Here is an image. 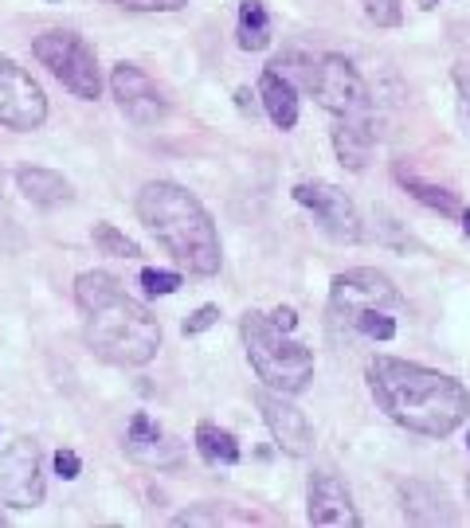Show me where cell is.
Segmentation results:
<instances>
[{"label": "cell", "instance_id": "cell-20", "mask_svg": "<svg viewBox=\"0 0 470 528\" xmlns=\"http://www.w3.org/2000/svg\"><path fill=\"white\" fill-rule=\"evenodd\" d=\"M396 180L420 200L427 208H435L439 216H455L459 212V200H455V192H447V188H439V184H431V180H420L416 173H408L404 165H396Z\"/></svg>", "mask_w": 470, "mask_h": 528}, {"label": "cell", "instance_id": "cell-28", "mask_svg": "<svg viewBox=\"0 0 470 528\" xmlns=\"http://www.w3.org/2000/svg\"><path fill=\"white\" fill-rule=\"evenodd\" d=\"M459 114H463V126L470 133V75L459 71Z\"/></svg>", "mask_w": 470, "mask_h": 528}, {"label": "cell", "instance_id": "cell-2", "mask_svg": "<svg viewBox=\"0 0 470 528\" xmlns=\"http://www.w3.org/2000/svg\"><path fill=\"white\" fill-rule=\"evenodd\" d=\"M75 302L87 313V345L94 356L118 368L149 364L161 349V325L149 309L134 302L110 274L87 270L75 282Z\"/></svg>", "mask_w": 470, "mask_h": 528}, {"label": "cell", "instance_id": "cell-8", "mask_svg": "<svg viewBox=\"0 0 470 528\" xmlns=\"http://www.w3.org/2000/svg\"><path fill=\"white\" fill-rule=\"evenodd\" d=\"M47 118L44 87L16 63L0 55V126L8 130H40Z\"/></svg>", "mask_w": 470, "mask_h": 528}, {"label": "cell", "instance_id": "cell-7", "mask_svg": "<svg viewBox=\"0 0 470 528\" xmlns=\"http://www.w3.org/2000/svg\"><path fill=\"white\" fill-rule=\"evenodd\" d=\"M306 87L326 110L341 114V118H365L369 114V87L345 55H322L318 63H310Z\"/></svg>", "mask_w": 470, "mask_h": 528}, {"label": "cell", "instance_id": "cell-6", "mask_svg": "<svg viewBox=\"0 0 470 528\" xmlns=\"http://www.w3.org/2000/svg\"><path fill=\"white\" fill-rule=\"evenodd\" d=\"M32 51H36V59H40L47 71L71 90L75 98H98L102 75H98V59H94V51L87 47L83 36L63 32V28H51L44 36H36Z\"/></svg>", "mask_w": 470, "mask_h": 528}, {"label": "cell", "instance_id": "cell-19", "mask_svg": "<svg viewBox=\"0 0 470 528\" xmlns=\"http://www.w3.org/2000/svg\"><path fill=\"white\" fill-rule=\"evenodd\" d=\"M271 44V16L263 0H243L239 4V47L243 51H263Z\"/></svg>", "mask_w": 470, "mask_h": 528}, {"label": "cell", "instance_id": "cell-31", "mask_svg": "<svg viewBox=\"0 0 470 528\" xmlns=\"http://www.w3.org/2000/svg\"><path fill=\"white\" fill-rule=\"evenodd\" d=\"M423 8H435V4H439V0H420Z\"/></svg>", "mask_w": 470, "mask_h": 528}, {"label": "cell", "instance_id": "cell-15", "mask_svg": "<svg viewBox=\"0 0 470 528\" xmlns=\"http://www.w3.org/2000/svg\"><path fill=\"white\" fill-rule=\"evenodd\" d=\"M259 98H263L267 118H271L279 130H294V122H298V90H294V83L282 75L275 63H271V67L263 71V79H259Z\"/></svg>", "mask_w": 470, "mask_h": 528}, {"label": "cell", "instance_id": "cell-24", "mask_svg": "<svg viewBox=\"0 0 470 528\" xmlns=\"http://www.w3.org/2000/svg\"><path fill=\"white\" fill-rule=\"evenodd\" d=\"M361 4H365V12H369L376 28H396L400 24V0H361Z\"/></svg>", "mask_w": 470, "mask_h": 528}, {"label": "cell", "instance_id": "cell-32", "mask_svg": "<svg viewBox=\"0 0 470 528\" xmlns=\"http://www.w3.org/2000/svg\"><path fill=\"white\" fill-rule=\"evenodd\" d=\"M467 446H470V435H467Z\"/></svg>", "mask_w": 470, "mask_h": 528}, {"label": "cell", "instance_id": "cell-14", "mask_svg": "<svg viewBox=\"0 0 470 528\" xmlns=\"http://www.w3.org/2000/svg\"><path fill=\"white\" fill-rule=\"evenodd\" d=\"M126 454H130L134 462H145V466H177V462H181V446H177V439H173L165 427H157L145 411H138V415L130 419Z\"/></svg>", "mask_w": 470, "mask_h": 528}, {"label": "cell", "instance_id": "cell-4", "mask_svg": "<svg viewBox=\"0 0 470 528\" xmlns=\"http://www.w3.org/2000/svg\"><path fill=\"white\" fill-rule=\"evenodd\" d=\"M329 313L345 329L373 337V341H392L396 337V317L404 313V298L392 286L388 274L373 266H357L333 278L329 290Z\"/></svg>", "mask_w": 470, "mask_h": 528}, {"label": "cell", "instance_id": "cell-30", "mask_svg": "<svg viewBox=\"0 0 470 528\" xmlns=\"http://www.w3.org/2000/svg\"><path fill=\"white\" fill-rule=\"evenodd\" d=\"M463 235H467V239H470V208H467V212H463Z\"/></svg>", "mask_w": 470, "mask_h": 528}, {"label": "cell", "instance_id": "cell-10", "mask_svg": "<svg viewBox=\"0 0 470 528\" xmlns=\"http://www.w3.org/2000/svg\"><path fill=\"white\" fill-rule=\"evenodd\" d=\"M294 200L302 208H310L318 223L326 227L337 243H357L361 239V220H357V208L353 200L337 188V184H326V180H302L294 184Z\"/></svg>", "mask_w": 470, "mask_h": 528}, {"label": "cell", "instance_id": "cell-12", "mask_svg": "<svg viewBox=\"0 0 470 528\" xmlns=\"http://www.w3.org/2000/svg\"><path fill=\"white\" fill-rule=\"evenodd\" d=\"M255 403H259V411H263L267 431L279 442V450H286L290 458L310 454V446H314V427H310V419H306L290 399H282V392H275V388H263V392L255 396Z\"/></svg>", "mask_w": 470, "mask_h": 528}, {"label": "cell", "instance_id": "cell-27", "mask_svg": "<svg viewBox=\"0 0 470 528\" xmlns=\"http://www.w3.org/2000/svg\"><path fill=\"white\" fill-rule=\"evenodd\" d=\"M79 470H83V462H79V454H75V450H59V454H55V474H59L63 482H75V478H79Z\"/></svg>", "mask_w": 470, "mask_h": 528}, {"label": "cell", "instance_id": "cell-23", "mask_svg": "<svg viewBox=\"0 0 470 528\" xmlns=\"http://www.w3.org/2000/svg\"><path fill=\"white\" fill-rule=\"evenodd\" d=\"M141 286H145V294H177L181 290V274H173V270H157V266H145L141 270Z\"/></svg>", "mask_w": 470, "mask_h": 528}, {"label": "cell", "instance_id": "cell-17", "mask_svg": "<svg viewBox=\"0 0 470 528\" xmlns=\"http://www.w3.org/2000/svg\"><path fill=\"white\" fill-rule=\"evenodd\" d=\"M16 180H20V192H24L32 204H44V208L71 196V184L59 173H51V169H20Z\"/></svg>", "mask_w": 470, "mask_h": 528}, {"label": "cell", "instance_id": "cell-29", "mask_svg": "<svg viewBox=\"0 0 470 528\" xmlns=\"http://www.w3.org/2000/svg\"><path fill=\"white\" fill-rule=\"evenodd\" d=\"M271 317H275V325H279V329H286V333L298 325V313H294V309H275Z\"/></svg>", "mask_w": 470, "mask_h": 528}, {"label": "cell", "instance_id": "cell-21", "mask_svg": "<svg viewBox=\"0 0 470 528\" xmlns=\"http://www.w3.org/2000/svg\"><path fill=\"white\" fill-rule=\"evenodd\" d=\"M173 525H255V517L251 513H235L232 505H196V509L181 513Z\"/></svg>", "mask_w": 470, "mask_h": 528}, {"label": "cell", "instance_id": "cell-26", "mask_svg": "<svg viewBox=\"0 0 470 528\" xmlns=\"http://www.w3.org/2000/svg\"><path fill=\"white\" fill-rule=\"evenodd\" d=\"M216 321H220V309H216V306H200V309H196V313H192V317L185 321V333H188V337H196V333L212 329Z\"/></svg>", "mask_w": 470, "mask_h": 528}, {"label": "cell", "instance_id": "cell-33", "mask_svg": "<svg viewBox=\"0 0 470 528\" xmlns=\"http://www.w3.org/2000/svg\"><path fill=\"white\" fill-rule=\"evenodd\" d=\"M467 493H470V482H467Z\"/></svg>", "mask_w": 470, "mask_h": 528}, {"label": "cell", "instance_id": "cell-11", "mask_svg": "<svg viewBox=\"0 0 470 528\" xmlns=\"http://www.w3.org/2000/svg\"><path fill=\"white\" fill-rule=\"evenodd\" d=\"M110 90H114L122 114H126L130 122H138V126H157V122L165 118V110H169V102H165V94L157 90V83H153L145 71H138L134 63H118V67H114Z\"/></svg>", "mask_w": 470, "mask_h": 528}, {"label": "cell", "instance_id": "cell-22", "mask_svg": "<svg viewBox=\"0 0 470 528\" xmlns=\"http://www.w3.org/2000/svg\"><path fill=\"white\" fill-rule=\"evenodd\" d=\"M94 247H98L102 255H114V259H138V243L126 239L114 223H98V227H94Z\"/></svg>", "mask_w": 470, "mask_h": 528}, {"label": "cell", "instance_id": "cell-5", "mask_svg": "<svg viewBox=\"0 0 470 528\" xmlns=\"http://www.w3.org/2000/svg\"><path fill=\"white\" fill-rule=\"evenodd\" d=\"M239 333H243V349H247L251 368L259 372V380L267 388H275L282 396H294V392H302L310 384L314 352L306 349L302 341H294L286 329H279L275 317L251 309V313H243Z\"/></svg>", "mask_w": 470, "mask_h": 528}, {"label": "cell", "instance_id": "cell-13", "mask_svg": "<svg viewBox=\"0 0 470 528\" xmlns=\"http://www.w3.org/2000/svg\"><path fill=\"white\" fill-rule=\"evenodd\" d=\"M306 497H310V509H306L310 525H318V528H357L361 525V513H357L349 489H345V482H341L333 470H314Z\"/></svg>", "mask_w": 470, "mask_h": 528}, {"label": "cell", "instance_id": "cell-9", "mask_svg": "<svg viewBox=\"0 0 470 528\" xmlns=\"http://www.w3.org/2000/svg\"><path fill=\"white\" fill-rule=\"evenodd\" d=\"M0 497L12 509H36L44 501V470L40 446L32 439H16L0 454Z\"/></svg>", "mask_w": 470, "mask_h": 528}, {"label": "cell", "instance_id": "cell-3", "mask_svg": "<svg viewBox=\"0 0 470 528\" xmlns=\"http://www.w3.org/2000/svg\"><path fill=\"white\" fill-rule=\"evenodd\" d=\"M138 216L188 274L208 278L220 270L216 223L188 188L173 180H149L138 192Z\"/></svg>", "mask_w": 470, "mask_h": 528}, {"label": "cell", "instance_id": "cell-18", "mask_svg": "<svg viewBox=\"0 0 470 528\" xmlns=\"http://www.w3.org/2000/svg\"><path fill=\"white\" fill-rule=\"evenodd\" d=\"M196 450L208 466H235L239 462V442L232 431L216 427V423H200L196 427Z\"/></svg>", "mask_w": 470, "mask_h": 528}, {"label": "cell", "instance_id": "cell-34", "mask_svg": "<svg viewBox=\"0 0 470 528\" xmlns=\"http://www.w3.org/2000/svg\"><path fill=\"white\" fill-rule=\"evenodd\" d=\"M0 525H4V517H0Z\"/></svg>", "mask_w": 470, "mask_h": 528}, {"label": "cell", "instance_id": "cell-1", "mask_svg": "<svg viewBox=\"0 0 470 528\" xmlns=\"http://www.w3.org/2000/svg\"><path fill=\"white\" fill-rule=\"evenodd\" d=\"M369 392L392 423L427 439L451 435L470 415V396L459 380L396 356H376L369 364Z\"/></svg>", "mask_w": 470, "mask_h": 528}, {"label": "cell", "instance_id": "cell-25", "mask_svg": "<svg viewBox=\"0 0 470 528\" xmlns=\"http://www.w3.org/2000/svg\"><path fill=\"white\" fill-rule=\"evenodd\" d=\"M114 4L130 12H181L188 0H114Z\"/></svg>", "mask_w": 470, "mask_h": 528}, {"label": "cell", "instance_id": "cell-16", "mask_svg": "<svg viewBox=\"0 0 470 528\" xmlns=\"http://www.w3.org/2000/svg\"><path fill=\"white\" fill-rule=\"evenodd\" d=\"M333 149H337L345 169L361 173L369 165V157H373V133H369V126L361 118H341V126L333 130Z\"/></svg>", "mask_w": 470, "mask_h": 528}]
</instances>
